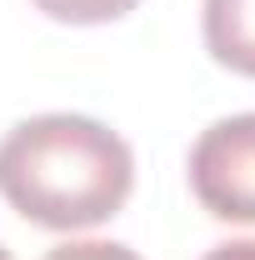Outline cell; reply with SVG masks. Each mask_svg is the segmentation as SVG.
<instances>
[{
    "instance_id": "cell-1",
    "label": "cell",
    "mask_w": 255,
    "mask_h": 260,
    "mask_svg": "<svg viewBox=\"0 0 255 260\" xmlns=\"http://www.w3.org/2000/svg\"><path fill=\"white\" fill-rule=\"evenodd\" d=\"M135 190V155L90 115H30L0 140V195L45 230H90L120 215Z\"/></svg>"
},
{
    "instance_id": "cell-2",
    "label": "cell",
    "mask_w": 255,
    "mask_h": 260,
    "mask_svg": "<svg viewBox=\"0 0 255 260\" xmlns=\"http://www.w3.org/2000/svg\"><path fill=\"white\" fill-rule=\"evenodd\" d=\"M190 190L215 220L255 225V110L200 130L190 145Z\"/></svg>"
},
{
    "instance_id": "cell-3",
    "label": "cell",
    "mask_w": 255,
    "mask_h": 260,
    "mask_svg": "<svg viewBox=\"0 0 255 260\" xmlns=\"http://www.w3.org/2000/svg\"><path fill=\"white\" fill-rule=\"evenodd\" d=\"M200 30L210 60L255 80V0H205Z\"/></svg>"
},
{
    "instance_id": "cell-4",
    "label": "cell",
    "mask_w": 255,
    "mask_h": 260,
    "mask_svg": "<svg viewBox=\"0 0 255 260\" xmlns=\"http://www.w3.org/2000/svg\"><path fill=\"white\" fill-rule=\"evenodd\" d=\"M30 5L60 25H110V20L130 15L140 0H30Z\"/></svg>"
},
{
    "instance_id": "cell-5",
    "label": "cell",
    "mask_w": 255,
    "mask_h": 260,
    "mask_svg": "<svg viewBox=\"0 0 255 260\" xmlns=\"http://www.w3.org/2000/svg\"><path fill=\"white\" fill-rule=\"evenodd\" d=\"M45 260H140V255L120 240H65Z\"/></svg>"
},
{
    "instance_id": "cell-6",
    "label": "cell",
    "mask_w": 255,
    "mask_h": 260,
    "mask_svg": "<svg viewBox=\"0 0 255 260\" xmlns=\"http://www.w3.org/2000/svg\"><path fill=\"white\" fill-rule=\"evenodd\" d=\"M205 260H255V240H225V245H215Z\"/></svg>"
},
{
    "instance_id": "cell-7",
    "label": "cell",
    "mask_w": 255,
    "mask_h": 260,
    "mask_svg": "<svg viewBox=\"0 0 255 260\" xmlns=\"http://www.w3.org/2000/svg\"><path fill=\"white\" fill-rule=\"evenodd\" d=\"M0 260H15V255H10V250H5V245H0Z\"/></svg>"
}]
</instances>
